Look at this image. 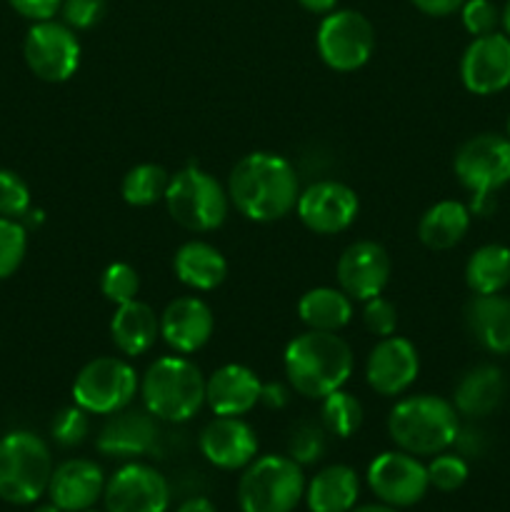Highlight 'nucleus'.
<instances>
[{
    "label": "nucleus",
    "mask_w": 510,
    "mask_h": 512,
    "mask_svg": "<svg viewBox=\"0 0 510 512\" xmlns=\"http://www.w3.org/2000/svg\"><path fill=\"white\" fill-rule=\"evenodd\" d=\"M230 205L253 223H275L288 218L300 195L293 163L278 153L255 150L243 155L230 170Z\"/></svg>",
    "instance_id": "1"
},
{
    "label": "nucleus",
    "mask_w": 510,
    "mask_h": 512,
    "mask_svg": "<svg viewBox=\"0 0 510 512\" xmlns=\"http://www.w3.org/2000/svg\"><path fill=\"white\" fill-rule=\"evenodd\" d=\"M353 350L338 333L305 330L295 335L283 353V370L288 385L308 400L343 388L353 375Z\"/></svg>",
    "instance_id": "2"
},
{
    "label": "nucleus",
    "mask_w": 510,
    "mask_h": 512,
    "mask_svg": "<svg viewBox=\"0 0 510 512\" xmlns=\"http://www.w3.org/2000/svg\"><path fill=\"white\" fill-rule=\"evenodd\" d=\"M460 433V415L440 395H405L390 408L388 435L398 450L415 458H433L453 448Z\"/></svg>",
    "instance_id": "3"
},
{
    "label": "nucleus",
    "mask_w": 510,
    "mask_h": 512,
    "mask_svg": "<svg viewBox=\"0 0 510 512\" xmlns=\"http://www.w3.org/2000/svg\"><path fill=\"white\" fill-rule=\"evenodd\" d=\"M138 393L155 420L188 423L205 405V375L185 355H163L148 365Z\"/></svg>",
    "instance_id": "4"
},
{
    "label": "nucleus",
    "mask_w": 510,
    "mask_h": 512,
    "mask_svg": "<svg viewBox=\"0 0 510 512\" xmlns=\"http://www.w3.org/2000/svg\"><path fill=\"white\" fill-rule=\"evenodd\" d=\"M53 455L43 438L28 430H13L0 438V500L33 505L48 493Z\"/></svg>",
    "instance_id": "5"
},
{
    "label": "nucleus",
    "mask_w": 510,
    "mask_h": 512,
    "mask_svg": "<svg viewBox=\"0 0 510 512\" xmlns=\"http://www.w3.org/2000/svg\"><path fill=\"white\" fill-rule=\"evenodd\" d=\"M458 183L473 195L470 213L488 215L493 195L510 183V140L508 135L480 133L465 140L453 158Z\"/></svg>",
    "instance_id": "6"
},
{
    "label": "nucleus",
    "mask_w": 510,
    "mask_h": 512,
    "mask_svg": "<svg viewBox=\"0 0 510 512\" xmlns=\"http://www.w3.org/2000/svg\"><path fill=\"white\" fill-rule=\"evenodd\" d=\"M163 200L170 218L188 233H213L230 213L228 188L198 165H185L170 175Z\"/></svg>",
    "instance_id": "7"
},
{
    "label": "nucleus",
    "mask_w": 510,
    "mask_h": 512,
    "mask_svg": "<svg viewBox=\"0 0 510 512\" xmlns=\"http://www.w3.org/2000/svg\"><path fill=\"white\" fill-rule=\"evenodd\" d=\"M303 498V465L290 455H260L243 468L238 483L240 512H293Z\"/></svg>",
    "instance_id": "8"
},
{
    "label": "nucleus",
    "mask_w": 510,
    "mask_h": 512,
    "mask_svg": "<svg viewBox=\"0 0 510 512\" xmlns=\"http://www.w3.org/2000/svg\"><path fill=\"white\" fill-rule=\"evenodd\" d=\"M140 390L133 365L115 355L88 360L73 380V403L90 415H113L128 408Z\"/></svg>",
    "instance_id": "9"
},
{
    "label": "nucleus",
    "mask_w": 510,
    "mask_h": 512,
    "mask_svg": "<svg viewBox=\"0 0 510 512\" xmlns=\"http://www.w3.org/2000/svg\"><path fill=\"white\" fill-rule=\"evenodd\" d=\"M318 55L335 73H353L370 60L375 48V30L358 10H333L320 23L315 35Z\"/></svg>",
    "instance_id": "10"
},
{
    "label": "nucleus",
    "mask_w": 510,
    "mask_h": 512,
    "mask_svg": "<svg viewBox=\"0 0 510 512\" xmlns=\"http://www.w3.org/2000/svg\"><path fill=\"white\" fill-rule=\"evenodd\" d=\"M25 63L45 83H65L80 68V40L73 28L55 20L30 25L23 43Z\"/></svg>",
    "instance_id": "11"
},
{
    "label": "nucleus",
    "mask_w": 510,
    "mask_h": 512,
    "mask_svg": "<svg viewBox=\"0 0 510 512\" xmlns=\"http://www.w3.org/2000/svg\"><path fill=\"white\" fill-rule=\"evenodd\" d=\"M368 488L375 498L393 508H413L415 503L425 498L430 490L428 468L420 463V458L405 453V450H388L380 453L368 465Z\"/></svg>",
    "instance_id": "12"
},
{
    "label": "nucleus",
    "mask_w": 510,
    "mask_h": 512,
    "mask_svg": "<svg viewBox=\"0 0 510 512\" xmlns=\"http://www.w3.org/2000/svg\"><path fill=\"white\" fill-rule=\"evenodd\" d=\"M103 503L105 512H165L170 483L160 470L130 460L105 480Z\"/></svg>",
    "instance_id": "13"
},
{
    "label": "nucleus",
    "mask_w": 510,
    "mask_h": 512,
    "mask_svg": "<svg viewBox=\"0 0 510 512\" xmlns=\"http://www.w3.org/2000/svg\"><path fill=\"white\" fill-rule=\"evenodd\" d=\"M295 213L310 233L338 235L355 223L360 200L355 190L340 180H318L300 190Z\"/></svg>",
    "instance_id": "14"
},
{
    "label": "nucleus",
    "mask_w": 510,
    "mask_h": 512,
    "mask_svg": "<svg viewBox=\"0 0 510 512\" xmlns=\"http://www.w3.org/2000/svg\"><path fill=\"white\" fill-rule=\"evenodd\" d=\"M390 255L375 240H355L340 253L338 265H335V278L338 288L348 295L350 300L365 303L370 298L383 295L390 283Z\"/></svg>",
    "instance_id": "15"
},
{
    "label": "nucleus",
    "mask_w": 510,
    "mask_h": 512,
    "mask_svg": "<svg viewBox=\"0 0 510 512\" xmlns=\"http://www.w3.org/2000/svg\"><path fill=\"white\" fill-rule=\"evenodd\" d=\"M420 375L418 348L403 335H388L375 343L365 360V380L383 398H400Z\"/></svg>",
    "instance_id": "16"
},
{
    "label": "nucleus",
    "mask_w": 510,
    "mask_h": 512,
    "mask_svg": "<svg viewBox=\"0 0 510 512\" xmlns=\"http://www.w3.org/2000/svg\"><path fill=\"white\" fill-rule=\"evenodd\" d=\"M460 80L473 95H495L510 88V38L488 33L470 40L460 58Z\"/></svg>",
    "instance_id": "17"
},
{
    "label": "nucleus",
    "mask_w": 510,
    "mask_h": 512,
    "mask_svg": "<svg viewBox=\"0 0 510 512\" xmlns=\"http://www.w3.org/2000/svg\"><path fill=\"white\" fill-rule=\"evenodd\" d=\"M158 420L148 410H120L108 415L105 425L95 438L100 455L115 460H138L150 455L158 445Z\"/></svg>",
    "instance_id": "18"
},
{
    "label": "nucleus",
    "mask_w": 510,
    "mask_h": 512,
    "mask_svg": "<svg viewBox=\"0 0 510 512\" xmlns=\"http://www.w3.org/2000/svg\"><path fill=\"white\" fill-rule=\"evenodd\" d=\"M198 450L218 470H243L258 455V435L243 418L215 415L200 430Z\"/></svg>",
    "instance_id": "19"
},
{
    "label": "nucleus",
    "mask_w": 510,
    "mask_h": 512,
    "mask_svg": "<svg viewBox=\"0 0 510 512\" xmlns=\"http://www.w3.org/2000/svg\"><path fill=\"white\" fill-rule=\"evenodd\" d=\"M215 318L210 305L198 295H183L160 313V338L178 355H193L213 338Z\"/></svg>",
    "instance_id": "20"
},
{
    "label": "nucleus",
    "mask_w": 510,
    "mask_h": 512,
    "mask_svg": "<svg viewBox=\"0 0 510 512\" xmlns=\"http://www.w3.org/2000/svg\"><path fill=\"white\" fill-rule=\"evenodd\" d=\"M263 380L248 365L228 363L205 378V405L220 418H243L260 405Z\"/></svg>",
    "instance_id": "21"
},
{
    "label": "nucleus",
    "mask_w": 510,
    "mask_h": 512,
    "mask_svg": "<svg viewBox=\"0 0 510 512\" xmlns=\"http://www.w3.org/2000/svg\"><path fill=\"white\" fill-rule=\"evenodd\" d=\"M103 490V468L88 458H73L53 468L48 498L63 512H85L93 510V505L103 498Z\"/></svg>",
    "instance_id": "22"
},
{
    "label": "nucleus",
    "mask_w": 510,
    "mask_h": 512,
    "mask_svg": "<svg viewBox=\"0 0 510 512\" xmlns=\"http://www.w3.org/2000/svg\"><path fill=\"white\" fill-rule=\"evenodd\" d=\"M470 338L493 355H510V298L473 295L463 310Z\"/></svg>",
    "instance_id": "23"
},
{
    "label": "nucleus",
    "mask_w": 510,
    "mask_h": 512,
    "mask_svg": "<svg viewBox=\"0 0 510 512\" xmlns=\"http://www.w3.org/2000/svg\"><path fill=\"white\" fill-rule=\"evenodd\" d=\"M508 383L498 365H475L458 380L453 393V405L460 418L480 420L493 415L503 405Z\"/></svg>",
    "instance_id": "24"
},
{
    "label": "nucleus",
    "mask_w": 510,
    "mask_h": 512,
    "mask_svg": "<svg viewBox=\"0 0 510 512\" xmlns=\"http://www.w3.org/2000/svg\"><path fill=\"white\" fill-rule=\"evenodd\" d=\"M110 338L125 358H140L160 338V315L138 298L118 305L110 318Z\"/></svg>",
    "instance_id": "25"
},
{
    "label": "nucleus",
    "mask_w": 510,
    "mask_h": 512,
    "mask_svg": "<svg viewBox=\"0 0 510 512\" xmlns=\"http://www.w3.org/2000/svg\"><path fill=\"white\" fill-rule=\"evenodd\" d=\"M173 273L185 288L208 293L225 283L228 260L215 245L205 243V240H188L175 250Z\"/></svg>",
    "instance_id": "26"
},
{
    "label": "nucleus",
    "mask_w": 510,
    "mask_h": 512,
    "mask_svg": "<svg viewBox=\"0 0 510 512\" xmlns=\"http://www.w3.org/2000/svg\"><path fill=\"white\" fill-rule=\"evenodd\" d=\"M360 498V478L350 465H328L305 483L310 512H350Z\"/></svg>",
    "instance_id": "27"
},
{
    "label": "nucleus",
    "mask_w": 510,
    "mask_h": 512,
    "mask_svg": "<svg viewBox=\"0 0 510 512\" xmlns=\"http://www.w3.org/2000/svg\"><path fill=\"white\" fill-rule=\"evenodd\" d=\"M470 213L468 205L460 200H438L430 205L418 220V238L428 250L443 253V250H453L460 240L468 235L470 230Z\"/></svg>",
    "instance_id": "28"
},
{
    "label": "nucleus",
    "mask_w": 510,
    "mask_h": 512,
    "mask_svg": "<svg viewBox=\"0 0 510 512\" xmlns=\"http://www.w3.org/2000/svg\"><path fill=\"white\" fill-rule=\"evenodd\" d=\"M298 318L308 330L338 333L353 320V300L340 288L320 285L298 300Z\"/></svg>",
    "instance_id": "29"
},
{
    "label": "nucleus",
    "mask_w": 510,
    "mask_h": 512,
    "mask_svg": "<svg viewBox=\"0 0 510 512\" xmlns=\"http://www.w3.org/2000/svg\"><path fill=\"white\" fill-rule=\"evenodd\" d=\"M465 285L473 295L503 293L510 285V248L500 243L480 245L465 263Z\"/></svg>",
    "instance_id": "30"
},
{
    "label": "nucleus",
    "mask_w": 510,
    "mask_h": 512,
    "mask_svg": "<svg viewBox=\"0 0 510 512\" xmlns=\"http://www.w3.org/2000/svg\"><path fill=\"white\" fill-rule=\"evenodd\" d=\"M168 183L170 173L163 165L140 163L123 175L120 195H123L125 203L133 205V208H150V205H155L158 200L165 198Z\"/></svg>",
    "instance_id": "31"
},
{
    "label": "nucleus",
    "mask_w": 510,
    "mask_h": 512,
    "mask_svg": "<svg viewBox=\"0 0 510 512\" xmlns=\"http://www.w3.org/2000/svg\"><path fill=\"white\" fill-rule=\"evenodd\" d=\"M320 425L335 438H350L363 425V403L348 390H335L320 400Z\"/></svg>",
    "instance_id": "32"
},
{
    "label": "nucleus",
    "mask_w": 510,
    "mask_h": 512,
    "mask_svg": "<svg viewBox=\"0 0 510 512\" xmlns=\"http://www.w3.org/2000/svg\"><path fill=\"white\" fill-rule=\"evenodd\" d=\"M325 428L320 423H310V420H303V423L295 425L290 430L288 438V455L298 465H315L325 455Z\"/></svg>",
    "instance_id": "33"
},
{
    "label": "nucleus",
    "mask_w": 510,
    "mask_h": 512,
    "mask_svg": "<svg viewBox=\"0 0 510 512\" xmlns=\"http://www.w3.org/2000/svg\"><path fill=\"white\" fill-rule=\"evenodd\" d=\"M425 468H428L430 488L440 490V493H455V490L463 488L465 480H468L470 475L468 463H465L463 455L448 453V450L433 455V460H430Z\"/></svg>",
    "instance_id": "34"
},
{
    "label": "nucleus",
    "mask_w": 510,
    "mask_h": 512,
    "mask_svg": "<svg viewBox=\"0 0 510 512\" xmlns=\"http://www.w3.org/2000/svg\"><path fill=\"white\" fill-rule=\"evenodd\" d=\"M140 290V275L133 265L128 263H110L100 275V293L105 300L113 305L130 303L138 298Z\"/></svg>",
    "instance_id": "35"
},
{
    "label": "nucleus",
    "mask_w": 510,
    "mask_h": 512,
    "mask_svg": "<svg viewBox=\"0 0 510 512\" xmlns=\"http://www.w3.org/2000/svg\"><path fill=\"white\" fill-rule=\"evenodd\" d=\"M28 250V233L13 218L0 215V280L10 278L23 265Z\"/></svg>",
    "instance_id": "36"
},
{
    "label": "nucleus",
    "mask_w": 510,
    "mask_h": 512,
    "mask_svg": "<svg viewBox=\"0 0 510 512\" xmlns=\"http://www.w3.org/2000/svg\"><path fill=\"white\" fill-rule=\"evenodd\" d=\"M90 433V413H85L80 405H68V408L58 410L50 425V435L60 448H78L88 440Z\"/></svg>",
    "instance_id": "37"
},
{
    "label": "nucleus",
    "mask_w": 510,
    "mask_h": 512,
    "mask_svg": "<svg viewBox=\"0 0 510 512\" xmlns=\"http://www.w3.org/2000/svg\"><path fill=\"white\" fill-rule=\"evenodd\" d=\"M30 213V188L15 170H0V215L23 218Z\"/></svg>",
    "instance_id": "38"
},
{
    "label": "nucleus",
    "mask_w": 510,
    "mask_h": 512,
    "mask_svg": "<svg viewBox=\"0 0 510 512\" xmlns=\"http://www.w3.org/2000/svg\"><path fill=\"white\" fill-rule=\"evenodd\" d=\"M460 20L473 38H480L498 30L500 10L495 8L493 0H465L460 8Z\"/></svg>",
    "instance_id": "39"
},
{
    "label": "nucleus",
    "mask_w": 510,
    "mask_h": 512,
    "mask_svg": "<svg viewBox=\"0 0 510 512\" xmlns=\"http://www.w3.org/2000/svg\"><path fill=\"white\" fill-rule=\"evenodd\" d=\"M363 325L375 338H388L398 330V308L388 298L378 295L363 303Z\"/></svg>",
    "instance_id": "40"
},
{
    "label": "nucleus",
    "mask_w": 510,
    "mask_h": 512,
    "mask_svg": "<svg viewBox=\"0 0 510 512\" xmlns=\"http://www.w3.org/2000/svg\"><path fill=\"white\" fill-rule=\"evenodd\" d=\"M105 0H63L60 15L63 23L73 30H90L103 20Z\"/></svg>",
    "instance_id": "41"
},
{
    "label": "nucleus",
    "mask_w": 510,
    "mask_h": 512,
    "mask_svg": "<svg viewBox=\"0 0 510 512\" xmlns=\"http://www.w3.org/2000/svg\"><path fill=\"white\" fill-rule=\"evenodd\" d=\"M8 3L13 5L15 13L33 20V23H40V20H53L60 13L63 0H8Z\"/></svg>",
    "instance_id": "42"
},
{
    "label": "nucleus",
    "mask_w": 510,
    "mask_h": 512,
    "mask_svg": "<svg viewBox=\"0 0 510 512\" xmlns=\"http://www.w3.org/2000/svg\"><path fill=\"white\" fill-rule=\"evenodd\" d=\"M290 385L283 383H263V390H260V405L270 410H283L285 405L290 403Z\"/></svg>",
    "instance_id": "43"
},
{
    "label": "nucleus",
    "mask_w": 510,
    "mask_h": 512,
    "mask_svg": "<svg viewBox=\"0 0 510 512\" xmlns=\"http://www.w3.org/2000/svg\"><path fill=\"white\" fill-rule=\"evenodd\" d=\"M410 3L430 18H445V15L458 13L465 0H410Z\"/></svg>",
    "instance_id": "44"
},
{
    "label": "nucleus",
    "mask_w": 510,
    "mask_h": 512,
    "mask_svg": "<svg viewBox=\"0 0 510 512\" xmlns=\"http://www.w3.org/2000/svg\"><path fill=\"white\" fill-rule=\"evenodd\" d=\"M455 445H458L460 455H473V458H478V455L485 450V435L480 433V430L463 428V425H460V433L458 438H455Z\"/></svg>",
    "instance_id": "45"
},
{
    "label": "nucleus",
    "mask_w": 510,
    "mask_h": 512,
    "mask_svg": "<svg viewBox=\"0 0 510 512\" xmlns=\"http://www.w3.org/2000/svg\"><path fill=\"white\" fill-rule=\"evenodd\" d=\"M175 512H218V510H215V505L210 503L208 498H203V495H195V498L183 500Z\"/></svg>",
    "instance_id": "46"
},
{
    "label": "nucleus",
    "mask_w": 510,
    "mask_h": 512,
    "mask_svg": "<svg viewBox=\"0 0 510 512\" xmlns=\"http://www.w3.org/2000/svg\"><path fill=\"white\" fill-rule=\"evenodd\" d=\"M298 3L303 5V10H308V13L328 15V13H333L335 5H338V0H298Z\"/></svg>",
    "instance_id": "47"
},
{
    "label": "nucleus",
    "mask_w": 510,
    "mask_h": 512,
    "mask_svg": "<svg viewBox=\"0 0 510 512\" xmlns=\"http://www.w3.org/2000/svg\"><path fill=\"white\" fill-rule=\"evenodd\" d=\"M350 512H398V508H393V505H385V503H378V505H360V508H353Z\"/></svg>",
    "instance_id": "48"
},
{
    "label": "nucleus",
    "mask_w": 510,
    "mask_h": 512,
    "mask_svg": "<svg viewBox=\"0 0 510 512\" xmlns=\"http://www.w3.org/2000/svg\"><path fill=\"white\" fill-rule=\"evenodd\" d=\"M500 25H503V33L510 38V0H505L503 10H500Z\"/></svg>",
    "instance_id": "49"
},
{
    "label": "nucleus",
    "mask_w": 510,
    "mask_h": 512,
    "mask_svg": "<svg viewBox=\"0 0 510 512\" xmlns=\"http://www.w3.org/2000/svg\"><path fill=\"white\" fill-rule=\"evenodd\" d=\"M33 512H63V510H60L55 503H45V505H38Z\"/></svg>",
    "instance_id": "50"
},
{
    "label": "nucleus",
    "mask_w": 510,
    "mask_h": 512,
    "mask_svg": "<svg viewBox=\"0 0 510 512\" xmlns=\"http://www.w3.org/2000/svg\"><path fill=\"white\" fill-rule=\"evenodd\" d=\"M505 135H508V140H510V115H508V125H505Z\"/></svg>",
    "instance_id": "51"
},
{
    "label": "nucleus",
    "mask_w": 510,
    "mask_h": 512,
    "mask_svg": "<svg viewBox=\"0 0 510 512\" xmlns=\"http://www.w3.org/2000/svg\"><path fill=\"white\" fill-rule=\"evenodd\" d=\"M85 512H98V510H85Z\"/></svg>",
    "instance_id": "52"
}]
</instances>
